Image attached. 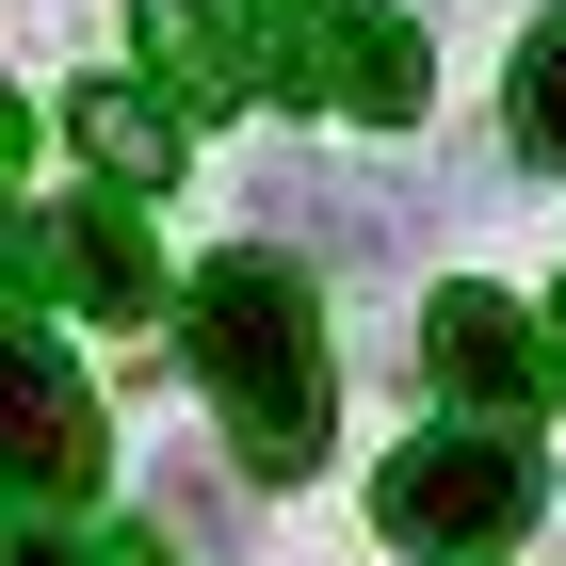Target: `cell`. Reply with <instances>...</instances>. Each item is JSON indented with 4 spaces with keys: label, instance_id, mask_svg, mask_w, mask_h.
Masks as SVG:
<instances>
[{
    "label": "cell",
    "instance_id": "9",
    "mask_svg": "<svg viewBox=\"0 0 566 566\" xmlns=\"http://www.w3.org/2000/svg\"><path fill=\"white\" fill-rule=\"evenodd\" d=\"M130 49L163 65L178 97H243V33H227L211 0H130Z\"/></svg>",
    "mask_w": 566,
    "mask_h": 566
},
{
    "label": "cell",
    "instance_id": "10",
    "mask_svg": "<svg viewBox=\"0 0 566 566\" xmlns=\"http://www.w3.org/2000/svg\"><path fill=\"white\" fill-rule=\"evenodd\" d=\"M518 146H534V163H566V17L518 49Z\"/></svg>",
    "mask_w": 566,
    "mask_h": 566
},
{
    "label": "cell",
    "instance_id": "1",
    "mask_svg": "<svg viewBox=\"0 0 566 566\" xmlns=\"http://www.w3.org/2000/svg\"><path fill=\"white\" fill-rule=\"evenodd\" d=\"M178 324H195L178 356H195V389L227 405L243 470H260V485L324 470V405H340V373H324V307H307V275L275 260V243H260V260H211Z\"/></svg>",
    "mask_w": 566,
    "mask_h": 566
},
{
    "label": "cell",
    "instance_id": "6",
    "mask_svg": "<svg viewBox=\"0 0 566 566\" xmlns=\"http://www.w3.org/2000/svg\"><path fill=\"white\" fill-rule=\"evenodd\" d=\"M421 356H437V389L470 405V421H502V437H518V421H534V389H551L534 324H518L502 292H485V275H453V292L421 307Z\"/></svg>",
    "mask_w": 566,
    "mask_h": 566
},
{
    "label": "cell",
    "instance_id": "14",
    "mask_svg": "<svg viewBox=\"0 0 566 566\" xmlns=\"http://www.w3.org/2000/svg\"><path fill=\"white\" fill-rule=\"evenodd\" d=\"M0 163H17V97H0Z\"/></svg>",
    "mask_w": 566,
    "mask_h": 566
},
{
    "label": "cell",
    "instance_id": "4",
    "mask_svg": "<svg viewBox=\"0 0 566 566\" xmlns=\"http://www.w3.org/2000/svg\"><path fill=\"white\" fill-rule=\"evenodd\" d=\"M0 485H33V502H82L97 485V389L33 324H0Z\"/></svg>",
    "mask_w": 566,
    "mask_h": 566
},
{
    "label": "cell",
    "instance_id": "2",
    "mask_svg": "<svg viewBox=\"0 0 566 566\" xmlns=\"http://www.w3.org/2000/svg\"><path fill=\"white\" fill-rule=\"evenodd\" d=\"M534 453L502 421H437V437H405L389 470H373V534L389 551H421V566H502L534 534Z\"/></svg>",
    "mask_w": 566,
    "mask_h": 566
},
{
    "label": "cell",
    "instance_id": "11",
    "mask_svg": "<svg viewBox=\"0 0 566 566\" xmlns=\"http://www.w3.org/2000/svg\"><path fill=\"white\" fill-rule=\"evenodd\" d=\"M163 518L195 534V551H243V502H227V485L195 470V453H178V470H163Z\"/></svg>",
    "mask_w": 566,
    "mask_h": 566
},
{
    "label": "cell",
    "instance_id": "3",
    "mask_svg": "<svg viewBox=\"0 0 566 566\" xmlns=\"http://www.w3.org/2000/svg\"><path fill=\"white\" fill-rule=\"evenodd\" d=\"M227 33H243V82H260V97L373 114V130H405V114H421V33H405L389 0H243Z\"/></svg>",
    "mask_w": 566,
    "mask_h": 566
},
{
    "label": "cell",
    "instance_id": "5",
    "mask_svg": "<svg viewBox=\"0 0 566 566\" xmlns=\"http://www.w3.org/2000/svg\"><path fill=\"white\" fill-rule=\"evenodd\" d=\"M243 211H260L275 243H307V260H356V275L421 243V211H405V195H373V178H340V163H292V146L243 178Z\"/></svg>",
    "mask_w": 566,
    "mask_h": 566
},
{
    "label": "cell",
    "instance_id": "8",
    "mask_svg": "<svg viewBox=\"0 0 566 566\" xmlns=\"http://www.w3.org/2000/svg\"><path fill=\"white\" fill-rule=\"evenodd\" d=\"M49 292H82L97 324H130V307H163V260H146L130 211H97V195H82V211L49 227Z\"/></svg>",
    "mask_w": 566,
    "mask_h": 566
},
{
    "label": "cell",
    "instance_id": "13",
    "mask_svg": "<svg viewBox=\"0 0 566 566\" xmlns=\"http://www.w3.org/2000/svg\"><path fill=\"white\" fill-rule=\"evenodd\" d=\"M0 566H82V551H0Z\"/></svg>",
    "mask_w": 566,
    "mask_h": 566
},
{
    "label": "cell",
    "instance_id": "15",
    "mask_svg": "<svg viewBox=\"0 0 566 566\" xmlns=\"http://www.w3.org/2000/svg\"><path fill=\"white\" fill-rule=\"evenodd\" d=\"M551 340H566V292H551Z\"/></svg>",
    "mask_w": 566,
    "mask_h": 566
},
{
    "label": "cell",
    "instance_id": "7",
    "mask_svg": "<svg viewBox=\"0 0 566 566\" xmlns=\"http://www.w3.org/2000/svg\"><path fill=\"white\" fill-rule=\"evenodd\" d=\"M65 146H82V178H114V195H163V178H178V97L82 82V97H65Z\"/></svg>",
    "mask_w": 566,
    "mask_h": 566
},
{
    "label": "cell",
    "instance_id": "12",
    "mask_svg": "<svg viewBox=\"0 0 566 566\" xmlns=\"http://www.w3.org/2000/svg\"><path fill=\"white\" fill-rule=\"evenodd\" d=\"M97 566H163V551H146V534H97Z\"/></svg>",
    "mask_w": 566,
    "mask_h": 566
}]
</instances>
